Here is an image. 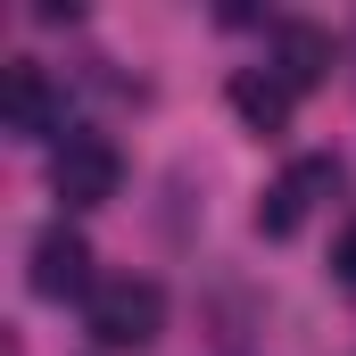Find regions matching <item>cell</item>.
I'll use <instances>...</instances> for the list:
<instances>
[{
	"instance_id": "obj_2",
	"label": "cell",
	"mask_w": 356,
	"mask_h": 356,
	"mask_svg": "<svg viewBox=\"0 0 356 356\" xmlns=\"http://www.w3.org/2000/svg\"><path fill=\"white\" fill-rule=\"evenodd\" d=\"M116 182H124L116 141H99V133H67V141H58V158H50V191H58L67 207H99V199H116Z\"/></svg>"
},
{
	"instance_id": "obj_1",
	"label": "cell",
	"mask_w": 356,
	"mask_h": 356,
	"mask_svg": "<svg viewBox=\"0 0 356 356\" xmlns=\"http://www.w3.org/2000/svg\"><path fill=\"white\" fill-rule=\"evenodd\" d=\"M83 332L99 340V348H149V340L166 332V290L141 282V273L99 282V290L83 298Z\"/></svg>"
},
{
	"instance_id": "obj_5",
	"label": "cell",
	"mask_w": 356,
	"mask_h": 356,
	"mask_svg": "<svg viewBox=\"0 0 356 356\" xmlns=\"http://www.w3.org/2000/svg\"><path fill=\"white\" fill-rule=\"evenodd\" d=\"M99 282H91V249L67 232V224H50L42 241H33V298H91Z\"/></svg>"
},
{
	"instance_id": "obj_7",
	"label": "cell",
	"mask_w": 356,
	"mask_h": 356,
	"mask_svg": "<svg viewBox=\"0 0 356 356\" xmlns=\"http://www.w3.org/2000/svg\"><path fill=\"white\" fill-rule=\"evenodd\" d=\"M273 58H282V67H273L282 83L307 91V83L332 75V33H323V25H282V33H273Z\"/></svg>"
},
{
	"instance_id": "obj_6",
	"label": "cell",
	"mask_w": 356,
	"mask_h": 356,
	"mask_svg": "<svg viewBox=\"0 0 356 356\" xmlns=\"http://www.w3.org/2000/svg\"><path fill=\"white\" fill-rule=\"evenodd\" d=\"M224 99H232V116H241L249 133H282V124H290V99H298V91L282 83V75H257V67H241Z\"/></svg>"
},
{
	"instance_id": "obj_8",
	"label": "cell",
	"mask_w": 356,
	"mask_h": 356,
	"mask_svg": "<svg viewBox=\"0 0 356 356\" xmlns=\"http://www.w3.org/2000/svg\"><path fill=\"white\" fill-rule=\"evenodd\" d=\"M332 273H340V282H348V290H356V224H348V232H340V249H332Z\"/></svg>"
},
{
	"instance_id": "obj_4",
	"label": "cell",
	"mask_w": 356,
	"mask_h": 356,
	"mask_svg": "<svg viewBox=\"0 0 356 356\" xmlns=\"http://www.w3.org/2000/svg\"><path fill=\"white\" fill-rule=\"evenodd\" d=\"M58 116H67V99L50 91V75H42L33 58H17V67L0 75V124H8L17 141H42V133H58Z\"/></svg>"
},
{
	"instance_id": "obj_3",
	"label": "cell",
	"mask_w": 356,
	"mask_h": 356,
	"mask_svg": "<svg viewBox=\"0 0 356 356\" xmlns=\"http://www.w3.org/2000/svg\"><path fill=\"white\" fill-rule=\"evenodd\" d=\"M340 191V158H298L290 175L266 191V207H257V232H273V241H290L298 224H307V207L315 199H332Z\"/></svg>"
}]
</instances>
